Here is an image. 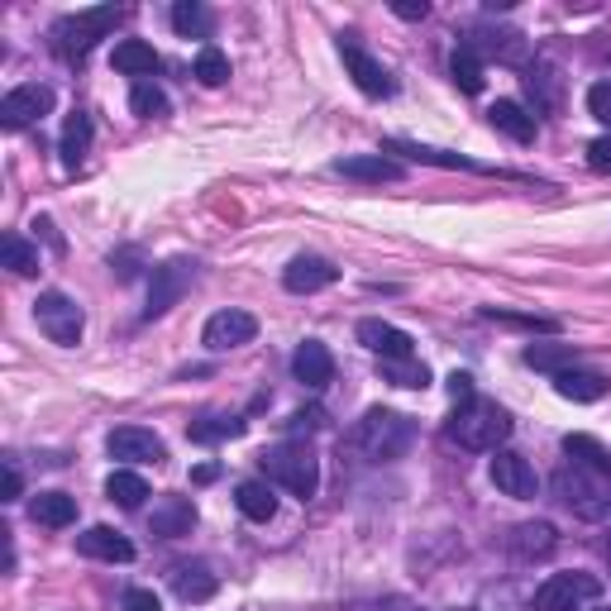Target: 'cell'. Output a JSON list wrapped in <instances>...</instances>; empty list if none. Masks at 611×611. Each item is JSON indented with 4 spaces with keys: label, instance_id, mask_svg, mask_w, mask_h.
<instances>
[{
    "label": "cell",
    "instance_id": "1",
    "mask_svg": "<svg viewBox=\"0 0 611 611\" xmlns=\"http://www.w3.org/2000/svg\"><path fill=\"white\" fill-rule=\"evenodd\" d=\"M411 444H416V420L388 406H368L344 435V449L358 464H388V459H402Z\"/></svg>",
    "mask_w": 611,
    "mask_h": 611
},
{
    "label": "cell",
    "instance_id": "2",
    "mask_svg": "<svg viewBox=\"0 0 611 611\" xmlns=\"http://www.w3.org/2000/svg\"><path fill=\"white\" fill-rule=\"evenodd\" d=\"M506 435H511V416L497 402H478V396L468 406H459L454 420H449V440L468 449V454H497L506 444Z\"/></svg>",
    "mask_w": 611,
    "mask_h": 611
},
{
    "label": "cell",
    "instance_id": "3",
    "mask_svg": "<svg viewBox=\"0 0 611 611\" xmlns=\"http://www.w3.org/2000/svg\"><path fill=\"white\" fill-rule=\"evenodd\" d=\"M124 20L120 5H96V10H77V15H62L53 29H48V39H53V53L77 62L96 48V39H106L110 29Z\"/></svg>",
    "mask_w": 611,
    "mask_h": 611
},
{
    "label": "cell",
    "instance_id": "4",
    "mask_svg": "<svg viewBox=\"0 0 611 611\" xmlns=\"http://www.w3.org/2000/svg\"><path fill=\"white\" fill-rule=\"evenodd\" d=\"M554 497L583 521H607L611 516V478L588 473L578 464H564L554 473Z\"/></svg>",
    "mask_w": 611,
    "mask_h": 611
},
{
    "label": "cell",
    "instance_id": "5",
    "mask_svg": "<svg viewBox=\"0 0 611 611\" xmlns=\"http://www.w3.org/2000/svg\"><path fill=\"white\" fill-rule=\"evenodd\" d=\"M264 473L278 488H286L292 497H316V488H320V459L310 454L306 444H278V449H264Z\"/></svg>",
    "mask_w": 611,
    "mask_h": 611
},
{
    "label": "cell",
    "instance_id": "6",
    "mask_svg": "<svg viewBox=\"0 0 611 611\" xmlns=\"http://www.w3.org/2000/svg\"><path fill=\"white\" fill-rule=\"evenodd\" d=\"M602 597V583L592 573H550L535 592V611H583Z\"/></svg>",
    "mask_w": 611,
    "mask_h": 611
},
{
    "label": "cell",
    "instance_id": "7",
    "mask_svg": "<svg viewBox=\"0 0 611 611\" xmlns=\"http://www.w3.org/2000/svg\"><path fill=\"white\" fill-rule=\"evenodd\" d=\"M34 320H39V330L53 344H62V349L77 344L82 340V326H86L82 306L72 302L68 292H39V302H34Z\"/></svg>",
    "mask_w": 611,
    "mask_h": 611
},
{
    "label": "cell",
    "instance_id": "8",
    "mask_svg": "<svg viewBox=\"0 0 611 611\" xmlns=\"http://www.w3.org/2000/svg\"><path fill=\"white\" fill-rule=\"evenodd\" d=\"M196 282V258H168L163 268H154V282H148V306L144 320H163L172 306L186 296V286Z\"/></svg>",
    "mask_w": 611,
    "mask_h": 611
},
{
    "label": "cell",
    "instance_id": "9",
    "mask_svg": "<svg viewBox=\"0 0 611 611\" xmlns=\"http://www.w3.org/2000/svg\"><path fill=\"white\" fill-rule=\"evenodd\" d=\"M488 478H492L497 492H502V497H516V502H530L535 488H540V478H535L530 459L516 454V449H497L492 464H488Z\"/></svg>",
    "mask_w": 611,
    "mask_h": 611
},
{
    "label": "cell",
    "instance_id": "10",
    "mask_svg": "<svg viewBox=\"0 0 611 611\" xmlns=\"http://www.w3.org/2000/svg\"><path fill=\"white\" fill-rule=\"evenodd\" d=\"M254 334H258V320L248 316V310H216V316L206 320V330H201V340L210 354H230V349H244V344H254Z\"/></svg>",
    "mask_w": 611,
    "mask_h": 611
},
{
    "label": "cell",
    "instance_id": "11",
    "mask_svg": "<svg viewBox=\"0 0 611 611\" xmlns=\"http://www.w3.org/2000/svg\"><path fill=\"white\" fill-rule=\"evenodd\" d=\"M48 110H53V86L29 82V86H15V91L0 101V124H5V130H24V124L44 120Z\"/></svg>",
    "mask_w": 611,
    "mask_h": 611
},
{
    "label": "cell",
    "instance_id": "12",
    "mask_svg": "<svg viewBox=\"0 0 611 611\" xmlns=\"http://www.w3.org/2000/svg\"><path fill=\"white\" fill-rule=\"evenodd\" d=\"M340 282V268L330 264V258H320V254H296L292 264L282 268V286L286 292H296V296H316V292H326V286Z\"/></svg>",
    "mask_w": 611,
    "mask_h": 611
},
{
    "label": "cell",
    "instance_id": "13",
    "mask_svg": "<svg viewBox=\"0 0 611 611\" xmlns=\"http://www.w3.org/2000/svg\"><path fill=\"white\" fill-rule=\"evenodd\" d=\"M106 449H110V459H120V464H158V459L168 454L163 440H158L154 430H144V426L110 430L106 435Z\"/></svg>",
    "mask_w": 611,
    "mask_h": 611
},
{
    "label": "cell",
    "instance_id": "14",
    "mask_svg": "<svg viewBox=\"0 0 611 611\" xmlns=\"http://www.w3.org/2000/svg\"><path fill=\"white\" fill-rule=\"evenodd\" d=\"M340 58H344V72L354 77V86H358L364 96H392V91H396L392 77H388V68H382V62L372 58V53H364L358 44L344 39V44H340Z\"/></svg>",
    "mask_w": 611,
    "mask_h": 611
},
{
    "label": "cell",
    "instance_id": "15",
    "mask_svg": "<svg viewBox=\"0 0 611 611\" xmlns=\"http://www.w3.org/2000/svg\"><path fill=\"white\" fill-rule=\"evenodd\" d=\"M334 172L349 182H372V186H382V182H402L406 178V168L396 163V158L388 154H354V158H340L334 163Z\"/></svg>",
    "mask_w": 611,
    "mask_h": 611
},
{
    "label": "cell",
    "instance_id": "16",
    "mask_svg": "<svg viewBox=\"0 0 611 611\" xmlns=\"http://www.w3.org/2000/svg\"><path fill=\"white\" fill-rule=\"evenodd\" d=\"M358 344L372 349L378 358H416V340H411L406 330L388 326V320H358Z\"/></svg>",
    "mask_w": 611,
    "mask_h": 611
},
{
    "label": "cell",
    "instance_id": "17",
    "mask_svg": "<svg viewBox=\"0 0 611 611\" xmlns=\"http://www.w3.org/2000/svg\"><path fill=\"white\" fill-rule=\"evenodd\" d=\"M77 550H82L86 559H106V564H130V559H134V545L124 540L120 530H110V526L82 530V535H77Z\"/></svg>",
    "mask_w": 611,
    "mask_h": 611
},
{
    "label": "cell",
    "instance_id": "18",
    "mask_svg": "<svg viewBox=\"0 0 611 611\" xmlns=\"http://www.w3.org/2000/svg\"><path fill=\"white\" fill-rule=\"evenodd\" d=\"M292 372H296V382H306V388H326V382L334 378V358H330V349L320 344V340L296 344Z\"/></svg>",
    "mask_w": 611,
    "mask_h": 611
},
{
    "label": "cell",
    "instance_id": "19",
    "mask_svg": "<svg viewBox=\"0 0 611 611\" xmlns=\"http://www.w3.org/2000/svg\"><path fill=\"white\" fill-rule=\"evenodd\" d=\"M611 382L602 378V372H592V368H564L554 378V392L564 396V402H578V406H588V402H602Z\"/></svg>",
    "mask_w": 611,
    "mask_h": 611
},
{
    "label": "cell",
    "instance_id": "20",
    "mask_svg": "<svg viewBox=\"0 0 611 611\" xmlns=\"http://www.w3.org/2000/svg\"><path fill=\"white\" fill-rule=\"evenodd\" d=\"M168 583H172V592L182 597V602H210L216 597V573H210L206 564H172L168 573Z\"/></svg>",
    "mask_w": 611,
    "mask_h": 611
},
{
    "label": "cell",
    "instance_id": "21",
    "mask_svg": "<svg viewBox=\"0 0 611 611\" xmlns=\"http://www.w3.org/2000/svg\"><path fill=\"white\" fill-rule=\"evenodd\" d=\"M58 154H62V168L77 172L86 163V154H91V115L77 110V115H68L62 124V139H58Z\"/></svg>",
    "mask_w": 611,
    "mask_h": 611
},
{
    "label": "cell",
    "instance_id": "22",
    "mask_svg": "<svg viewBox=\"0 0 611 611\" xmlns=\"http://www.w3.org/2000/svg\"><path fill=\"white\" fill-rule=\"evenodd\" d=\"M192 526H196V506L186 497H163L154 506V535H163V540H182V535H192Z\"/></svg>",
    "mask_w": 611,
    "mask_h": 611
},
{
    "label": "cell",
    "instance_id": "23",
    "mask_svg": "<svg viewBox=\"0 0 611 611\" xmlns=\"http://www.w3.org/2000/svg\"><path fill=\"white\" fill-rule=\"evenodd\" d=\"M526 91L535 96L540 110H559V101H564V82H559V68L550 58H535L526 68Z\"/></svg>",
    "mask_w": 611,
    "mask_h": 611
},
{
    "label": "cell",
    "instance_id": "24",
    "mask_svg": "<svg viewBox=\"0 0 611 611\" xmlns=\"http://www.w3.org/2000/svg\"><path fill=\"white\" fill-rule=\"evenodd\" d=\"M488 120H492V130H502L511 144H535V115L521 101H497L488 110Z\"/></svg>",
    "mask_w": 611,
    "mask_h": 611
},
{
    "label": "cell",
    "instance_id": "25",
    "mask_svg": "<svg viewBox=\"0 0 611 611\" xmlns=\"http://www.w3.org/2000/svg\"><path fill=\"white\" fill-rule=\"evenodd\" d=\"M382 154H406L411 163H430V168H464V172H482L473 158L464 154H444V148H426V144H406V139H388Z\"/></svg>",
    "mask_w": 611,
    "mask_h": 611
},
{
    "label": "cell",
    "instance_id": "26",
    "mask_svg": "<svg viewBox=\"0 0 611 611\" xmlns=\"http://www.w3.org/2000/svg\"><path fill=\"white\" fill-rule=\"evenodd\" d=\"M554 545H559V535H554L550 521H526V526L511 530V550H516V559H545V554H554Z\"/></svg>",
    "mask_w": 611,
    "mask_h": 611
},
{
    "label": "cell",
    "instance_id": "27",
    "mask_svg": "<svg viewBox=\"0 0 611 611\" xmlns=\"http://www.w3.org/2000/svg\"><path fill=\"white\" fill-rule=\"evenodd\" d=\"M29 516L39 521V526H48V530H62V526H72V521H77V497H68V492H39L29 502Z\"/></svg>",
    "mask_w": 611,
    "mask_h": 611
},
{
    "label": "cell",
    "instance_id": "28",
    "mask_svg": "<svg viewBox=\"0 0 611 611\" xmlns=\"http://www.w3.org/2000/svg\"><path fill=\"white\" fill-rule=\"evenodd\" d=\"M115 72H124V77H139L148 82L158 72V53H154V44H144V39H120L115 44Z\"/></svg>",
    "mask_w": 611,
    "mask_h": 611
},
{
    "label": "cell",
    "instance_id": "29",
    "mask_svg": "<svg viewBox=\"0 0 611 611\" xmlns=\"http://www.w3.org/2000/svg\"><path fill=\"white\" fill-rule=\"evenodd\" d=\"M564 454L569 464L588 468V473H602V478H611V449L602 440H592V435H569L564 440Z\"/></svg>",
    "mask_w": 611,
    "mask_h": 611
},
{
    "label": "cell",
    "instance_id": "30",
    "mask_svg": "<svg viewBox=\"0 0 611 611\" xmlns=\"http://www.w3.org/2000/svg\"><path fill=\"white\" fill-rule=\"evenodd\" d=\"M234 506H240L248 521H272V516H278V497H272V482H258V478L240 482V488H234Z\"/></svg>",
    "mask_w": 611,
    "mask_h": 611
},
{
    "label": "cell",
    "instance_id": "31",
    "mask_svg": "<svg viewBox=\"0 0 611 611\" xmlns=\"http://www.w3.org/2000/svg\"><path fill=\"white\" fill-rule=\"evenodd\" d=\"M0 264L15 272V278H34L39 272V244H29L24 234H5L0 240Z\"/></svg>",
    "mask_w": 611,
    "mask_h": 611
},
{
    "label": "cell",
    "instance_id": "32",
    "mask_svg": "<svg viewBox=\"0 0 611 611\" xmlns=\"http://www.w3.org/2000/svg\"><path fill=\"white\" fill-rule=\"evenodd\" d=\"M172 29H178L182 39H210L216 15H210L206 5H196V0H178V5H172Z\"/></svg>",
    "mask_w": 611,
    "mask_h": 611
},
{
    "label": "cell",
    "instance_id": "33",
    "mask_svg": "<svg viewBox=\"0 0 611 611\" xmlns=\"http://www.w3.org/2000/svg\"><path fill=\"white\" fill-rule=\"evenodd\" d=\"M449 77H454L459 91L478 96V91H482V82H488V72H482V58L473 53V48L459 44V48H454V58H449Z\"/></svg>",
    "mask_w": 611,
    "mask_h": 611
},
{
    "label": "cell",
    "instance_id": "34",
    "mask_svg": "<svg viewBox=\"0 0 611 611\" xmlns=\"http://www.w3.org/2000/svg\"><path fill=\"white\" fill-rule=\"evenodd\" d=\"M106 497L115 506H124V511H139L144 506V497H148V482L139 478V473H130V468H115L106 478Z\"/></svg>",
    "mask_w": 611,
    "mask_h": 611
},
{
    "label": "cell",
    "instance_id": "35",
    "mask_svg": "<svg viewBox=\"0 0 611 611\" xmlns=\"http://www.w3.org/2000/svg\"><path fill=\"white\" fill-rule=\"evenodd\" d=\"M526 364L540 368V372H550V378H559L564 368L578 364V349H573V344H530L526 349Z\"/></svg>",
    "mask_w": 611,
    "mask_h": 611
},
{
    "label": "cell",
    "instance_id": "36",
    "mask_svg": "<svg viewBox=\"0 0 611 611\" xmlns=\"http://www.w3.org/2000/svg\"><path fill=\"white\" fill-rule=\"evenodd\" d=\"M382 382H392V388H430V372L420 358H382L378 364Z\"/></svg>",
    "mask_w": 611,
    "mask_h": 611
},
{
    "label": "cell",
    "instance_id": "37",
    "mask_svg": "<svg viewBox=\"0 0 611 611\" xmlns=\"http://www.w3.org/2000/svg\"><path fill=\"white\" fill-rule=\"evenodd\" d=\"M464 48H473V53L482 48V53L511 62V58H521V34L516 29H478L473 34V44H464Z\"/></svg>",
    "mask_w": 611,
    "mask_h": 611
},
{
    "label": "cell",
    "instance_id": "38",
    "mask_svg": "<svg viewBox=\"0 0 611 611\" xmlns=\"http://www.w3.org/2000/svg\"><path fill=\"white\" fill-rule=\"evenodd\" d=\"M196 444H220V440H234V435H244V420L240 416H206V420H196L192 430Z\"/></svg>",
    "mask_w": 611,
    "mask_h": 611
},
{
    "label": "cell",
    "instance_id": "39",
    "mask_svg": "<svg viewBox=\"0 0 611 611\" xmlns=\"http://www.w3.org/2000/svg\"><path fill=\"white\" fill-rule=\"evenodd\" d=\"M192 77L201 82V86H224V82H230V58H224L216 44H206L201 53H196V68H192Z\"/></svg>",
    "mask_w": 611,
    "mask_h": 611
},
{
    "label": "cell",
    "instance_id": "40",
    "mask_svg": "<svg viewBox=\"0 0 611 611\" xmlns=\"http://www.w3.org/2000/svg\"><path fill=\"white\" fill-rule=\"evenodd\" d=\"M130 110L139 120H163L168 115V96L158 91L154 82H134V91H130Z\"/></svg>",
    "mask_w": 611,
    "mask_h": 611
},
{
    "label": "cell",
    "instance_id": "41",
    "mask_svg": "<svg viewBox=\"0 0 611 611\" xmlns=\"http://www.w3.org/2000/svg\"><path fill=\"white\" fill-rule=\"evenodd\" d=\"M482 316H488V320H502V326H521V330H545V334H554V330H559V320H545V316H516V310H497V306H488Z\"/></svg>",
    "mask_w": 611,
    "mask_h": 611
},
{
    "label": "cell",
    "instance_id": "42",
    "mask_svg": "<svg viewBox=\"0 0 611 611\" xmlns=\"http://www.w3.org/2000/svg\"><path fill=\"white\" fill-rule=\"evenodd\" d=\"M588 115L602 120V124H611V82L588 86Z\"/></svg>",
    "mask_w": 611,
    "mask_h": 611
},
{
    "label": "cell",
    "instance_id": "43",
    "mask_svg": "<svg viewBox=\"0 0 611 611\" xmlns=\"http://www.w3.org/2000/svg\"><path fill=\"white\" fill-rule=\"evenodd\" d=\"M120 611H163V602H158L154 588H130L124 592V602H120Z\"/></svg>",
    "mask_w": 611,
    "mask_h": 611
},
{
    "label": "cell",
    "instance_id": "44",
    "mask_svg": "<svg viewBox=\"0 0 611 611\" xmlns=\"http://www.w3.org/2000/svg\"><path fill=\"white\" fill-rule=\"evenodd\" d=\"M588 168L592 172H611V139H592L588 144Z\"/></svg>",
    "mask_w": 611,
    "mask_h": 611
},
{
    "label": "cell",
    "instance_id": "45",
    "mask_svg": "<svg viewBox=\"0 0 611 611\" xmlns=\"http://www.w3.org/2000/svg\"><path fill=\"white\" fill-rule=\"evenodd\" d=\"M449 396H454L459 406H468L473 396H478V392H473V378H468V372H454V378H449Z\"/></svg>",
    "mask_w": 611,
    "mask_h": 611
},
{
    "label": "cell",
    "instance_id": "46",
    "mask_svg": "<svg viewBox=\"0 0 611 611\" xmlns=\"http://www.w3.org/2000/svg\"><path fill=\"white\" fill-rule=\"evenodd\" d=\"M396 15H402V20H426L430 15V5H426V0H396Z\"/></svg>",
    "mask_w": 611,
    "mask_h": 611
},
{
    "label": "cell",
    "instance_id": "47",
    "mask_svg": "<svg viewBox=\"0 0 611 611\" xmlns=\"http://www.w3.org/2000/svg\"><path fill=\"white\" fill-rule=\"evenodd\" d=\"M20 492H24L20 468H15V464H5V502H20Z\"/></svg>",
    "mask_w": 611,
    "mask_h": 611
},
{
    "label": "cell",
    "instance_id": "48",
    "mask_svg": "<svg viewBox=\"0 0 611 611\" xmlns=\"http://www.w3.org/2000/svg\"><path fill=\"white\" fill-rule=\"evenodd\" d=\"M320 420H326L320 411H302V416H292V430H296V435H302V430H316Z\"/></svg>",
    "mask_w": 611,
    "mask_h": 611
},
{
    "label": "cell",
    "instance_id": "49",
    "mask_svg": "<svg viewBox=\"0 0 611 611\" xmlns=\"http://www.w3.org/2000/svg\"><path fill=\"white\" fill-rule=\"evenodd\" d=\"M216 473H220L216 464H201V468H196V473H192V478H196V482H210V478H216Z\"/></svg>",
    "mask_w": 611,
    "mask_h": 611
},
{
    "label": "cell",
    "instance_id": "50",
    "mask_svg": "<svg viewBox=\"0 0 611 611\" xmlns=\"http://www.w3.org/2000/svg\"><path fill=\"white\" fill-rule=\"evenodd\" d=\"M607 559H611V540H607Z\"/></svg>",
    "mask_w": 611,
    "mask_h": 611
},
{
    "label": "cell",
    "instance_id": "51",
    "mask_svg": "<svg viewBox=\"0 0 611 611\" xmlns=\"http://www.w3.org/2000/svg\"><path fill=\"white\" fill-rule=\"evenodd\" d=\"M459 611H473V607H459Z\"/></svg>",
    "mask_w": 611,
    "mask_h": 611
},
{
    "label": "cell",
    "instance_id": "52",
    "mask_svg": "<svg viewBox=\"0 0 611 611\" xmlns=\"http://www.w3.org/2000/svg\"><path fill=\"white\" fill-rule=\"evenodd\" d=\"M607 611H611V607H607Z\"/></svg>",
    "mask_w": 611,
    "mask_h": 611
}]
</instances>
